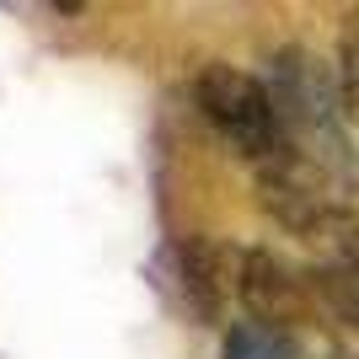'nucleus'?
I'll return each instance as SVG.
<instances>
[{"mask_svg": "<svg viewBox=\"0 0 359 359\" xmlns=\"http://www.w3.org/2000/svg\"><path fill=\"white\" fill-rule=\"evenodd\" d=\"M194 102L220 129L225 145L236 156H247L252 166H269L285 150V123H279L269 81H257L236 65H204L194 81Z\"/></svg>", "mask_w": 359, "mask_h": 359, "instance_id": "1", "label": "nucleus"}, {"mask_svg": "<svg viewBox=\"0 0 359 359\" xmlns=\"http://www.w3.org/2000/svg\"><path fill=\"white\" fill-rule=\"evenodd\" d=\"M241 306L263 327H316V285L269 247H252L241 263Z\"/></svg>", "mask_w": 359, "mask_h": 359, "instance_id": "2", "label": "nucleus"}, {"mask_svg": "<svg viewBox=\"0 0 359 359\" xmlns=\"http://www.w3.org/2000/svg\"><path fill=\"white\" fill-rule=\"evenodd\" d=\"M241 263L247 252L215 236H188L177 247V279H182V300L194 306L204 322H220L231 295L241 300Z\"/></svg>", "mask_w": 359, "mask_h": 359, "instance_id": "3", "label": "nucleus"}, {"mask_svg": "<svg viewBox=\"0 0 359 359\" xmlns=\"http://www.w3.org/2000/svg\"><path fill=\"white\" fill-rule=\"evenodd\" d=\"M225 359H359L338 338L316 327H263V322H236L225 332Z\"/></svg>", "mask_w": 359, "mask_h": 359, "instance_id": "4", "label": "nucleus"}, {"mask_svg": "<svg viewBox=\"0 0 359 359\" xmlns=\"http://www.w3.org/2000/svg\"><path fill=\"white\" fill-rule=\"evenodd\" d=\"M311 285L338 322L359 327V257H327L322 269H311Z\"/></svg>", "mask_w": 359, "mask_h": 359, "instance_id": "5", "label": "nucleus"}, {"mask_svg": "<svg viewBox=\"0 0 359 359\" xmlns=\"http://www.w3.org/2000/svg\"><path fill=\"white\" fill-rule=\"evenodd\" d=\"M348 91H354V102H359V60H354V75H348Z\"/></svg>", "mask_w": 359, "mask_h": 359, "instance_id": "6", "label": "nucleus"}]
</instances>
